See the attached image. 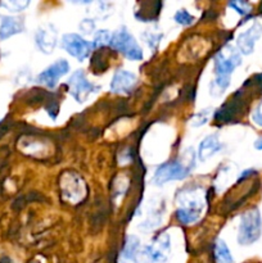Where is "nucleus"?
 Listing matches in <instances>:
<instances>
[{"label": "nucleus", "mask_w": 262, "mask_h": 263, "mask_svg": "<svg viewBox=\"0 0 262 263\" xmlns=\"http://www.w3.org/2000/svg\"><path fill=\"white\" fill-rule=\"evenodd\" d=\"M241 63V57L238 49L226 45L215 57L216 79L211 84V95L220 97L230 85V76L234 69Z\"/></svg>", "instance_id": "f257e3e1"}, {"label": "nucleus", "mask_w": 262, "mask_h": 263, "mask_svg": "<svg viewBox=\"0 0 262 263\" xmlns=\"http://www.w3.org/2000/svg\"><path fill=\"white\" fill-rule=\"evenodd\" d=\"M177 212L176 217L184 225L195 223L202 217L204 210V200L202 194H198L197 190H184L182 194L177 198Z\"/></svg>", "instance_id": "f03ea898"}, {"label": "nucleus", "mask_w": 262, "mask_h": 263, "mask_svg": "<svg viewBox=\"0 0 262 263\" xmlns=\"http://www.w3.org/2000/svg\"><path fill=\"white\" fill-rule=\"evenodd\" d=\"M262 233L261 213L257 208L247 211L240 218L238 233V243L240 246H251L256 243Z\"/></svg>", "instance_id": "7ed1b4c3"}, {"label": "nucleus", "mask_w": 262, "mask_h": 263, "mask_svg": "<svg viewBox=\"0 0 262 263\" xmlns=\"http://www.w3.org/2000/svg\"><path fill=\"white\" fill-rule=\"evenodd\" d=\"M109 45L115 50L120 51L123 55L127 57L131 61H141L143 59V51L138 45L134 36L131 35L126 27H121L112 35Z\"/></svg>", "instance_id": "20e7f679"}, {"label": "nucleus", "mask_w": 262, "mask_h": 263, "mask_svg": "<svg viewBox=\"0 0 262 263\" xmlns=\"http://www.w3.org/2000/svg\"><path fill=\"white\" fill-rule=\"evenodd\" d=\"M67 86H68L69 94L74 98V100L79 103H85L90 98V95L95 94V92L99 91L100 87L97 85L91 84L89 80L85 76L84 71L79 69V71L74 72L71 77H69L68 82H67Z\"/></svg>", "instance_id": "39448f33"}, {"label": "nucleus", "mask_w": 262, "mask_h": 263, "mask_svg": "<svg viewBox=\"0 0 262 263\" xmlns=\"http://www.w3.org/2000/svg\"><path fill=\"white\" fill-rule=\"evenodd\" d=\"M190 168L181 162H169L157 168L154 174V182L157 185H163L169 181L182 180L189 175Z\"/></svg>", "instance_id": "423d86ee"}, {"label": "nucleus", "mask_w": 262, "mask_h": 263, "mask_svg": "<svg viewBox=\"0 0 262 263\" xmlns=\"http://www.w3.org/2000/svg\"><path fill=\"white\" fill-rule=\"evenodd\" d=\"M170 253V238L167 234H162L158 239L153 241L152 244L146 246L143 249L144 259L149 263H162L166 262L169 258Z\"/></svg>", "instance_id": "0eeeda50"}, {"label": "nucleus", "mask_w": 262, "mask_h": 263, "mask_svg": "<svg viewBox=\"0 0 262 263\" xmlns=\"http://www.w3.org/2000/svg\"><path fill=\"white\" fill-rule=\"evenodd\" d=\"M62 46L64 50L72 57H74L79 61H84L90 54V50L92 49V44L82 39L80 35L76 33H67L62 37Z\"/></svg>", "instance_id": "6e6552de"}, {"label": "nucleus", "mask_w": 262, "mask_h": 263, "mask_svg": "<svg viewBox=\"0 0 262 263\" xmlns=\"http://www.w3.org/2000/svg\"><path fill=\"white\" fill-rule=\"evenodd\" d=\"M69 72V64L66 59H58L54 62L51 66L44 69L38 76V82L41 85H45L49 89H54L58 84L59 80Z\"/></svg>", "instance_id": "1a4fd4ad"}, {"label": "nucleus", "mask_w": 262, "mask_h": 263, "mask_svg": "<svg viewBox=\"0 0 262 263\" xmlns=\"http://www.w3.org/2000/svg\"><path fill=\"white\" fill-rule=\"evenodd\" d=\"M62 194L68 202L77 203L85 197V184L81 177L74 174L64 175L61 181Z\"/></svg>", "instance_id": "9d476101"}, {"label": "nucleus", "mask_w": 262, "mask_h": 263, "mask_svg": "<svg viewBox=\"0 0 262 263\" xmlns=\"http://www.w3.org/2000/svg\"><path fill=\"white\" fill-rule=\"evenodd\" d=\"M138 84V77L130 71L118 69L110 81L109 89L115 94H130Z\"/></svg>", "instance_id": "9b49d317"}, {"label": "nucleus", "mask_w": 262, "mask_h": 263, "mask_svg": "<svg viewBox=\"0 0 262 263\" xmlns=\"http://www.w3.org/2000/svg\"><path fill=\"white\" fill-rule=\"evenodd\" d=\"M57 40H58V32L53 25L41 26L35 35L36 45L44 54H50L54 50Z\"/></svg>", "instance_id": "f8f14e48"}, {"label": "nucleus", "mask_w": 262, "mask_h": 263, "mask_svg": "<svg viewBox=\"0 0 262 263\" xmlns=\"http://www.w3.org/2000/svg\"><path fill=\"white\" fill-rule=\"evenodd\" d=\"M261 35L262 26L258 22H254L248 30L241 32L236 39V45H238L240 53L246 54V55L251 54L253 51L254 45H256V41L261 37Z\"/></svg>", "instance_id": "ddd939ff"}, {"label": "nucleus", "mask_w": 262, "mask_h": 263, "mask_svg": "<svg viewBox=\"0 0 262 263\" xmlns=\"http://www.w3.org/2000/svg\"><path fill=\"white\" fill-rule=\"evenodd\" d=\"M25 30V25L21 18L17 17H2L0 21V40L10 37L13 35L21 33Z\"/></svg>", "instance_id": "4468645a"}, {"label": "nucleus", "mask_w": 262, "mask_h": 263, "mask_svg": "<svg viewBox=\"0 0 262 263\" xmlns=\"http://www.w3.org/2000/svg\"><path fill=\"white\" fill-rule=\"evenodd\" d=\"M222 149V144L218 140L217 135H210L205 139H203L202 143L199 145V152H198V156L202 162L207 161L211 157L215 156L217 152H220Z\"/></svg>", "instance_id": "2eb2a0df"}, {"label": "nucleus", "mask_w": 262, "mask_h": 263, "mask_svg": "<svg viewBox=\"0 0 262 263\" xmlns=\"http://www.w3.org/2000/svg\"><path fill=\"white\" fill-rule=\"evenodd\" d=\"M139 239L135 236H127L122 252H121V263H138Z\"/></svg>", "instance_id": "dca6fc26"}, {"label": "nucleus", "mask_w": 262, "mask_h": 263, "mask_svg": "<svg viewBox=\"0 0 262 263\" xmlns=\"http://www.w3.org/2000/svg\"><path fill=\"white\" fill-rule=\"evenodd\" d=\"M216 263H234V258L223 240H217L215 244Z\"/></svg>", "instance_id": "f3484780"}, {"label": "nucleus", "mask_w": 262, "mask_h": 263, "mask_svg": "<svg viewBox=\"0 0 262 263\" xmlns=\"http://www.w3.org/2000/svg\"><path fill=\"white\" fill-rule=\"evenodd\" d=\"M110 37H112V35H110L107 30L98 31L97 35H95V37H94L92 48H102V46L107 45V44H109Z\"/></svg>", "instance_id": "a211bd4d"}, {"label": "nucleus", "mask_w": 262, "mask_h": 263, "mask_svg": "<svg viewBox=\"0 0 262 263\" xmlns=\"http://www.w3.org/2000/svg\"><path fill=\"white\" fill-rule=\"evenodd\" d=\"M174 18L179 25L182 26H189L192 25V23H194L195 21V18L193 17L192 14H189V12H188L186 9H180L179 12H176Z\"/></svg>", "instance_id": "6ab92c4d"}, {"label": "nucleus", "mask_w": 262, "mask_h": 263, "mask_svg": "<svg viewBox=\"0 0 262 263\" xmlns=\"http://www.w3.org/2000/svg\"><path fill=\"white\" fill-rule=\"evenodd\" d=\"M229 7L233 8L235 12H238L240 15H248L251 13L252 7L247 2H231L229 3Z\"/></svg>", "instance_id": "aec40b11"}, {"label": "nucleus", "mask_w": 262, "mask_h": 263, "mask_svg": "<svg viewBox=\"0 0 262 263\" xmlns=\"http://www.w3.org/2000/svg\"><path fill=\"white\" fill-rule=\"evenodd\" d=\"M28 2H3L0 3L3 8H5L9 12H22L26 7H28Z\"/></svg>", "instance_id": "412c9836"}, {"label": "nucleus", "mask_w": 262, "mask_h": 263, "mask_svg": "<svg viewBox=\"0 0 262 263\" xmlns=\"http://www.w3.org/2000/svg\"><path fill=\"white\" fill-rule=\"evenodd\" d=\"M210 109H205V110H203V112H199V113H197V115L194 116V117H193V123L192 125L193 126H202V125H204L205 122H207L208 121V118H210Z\"/></svg>", "instance_id": "4be33fe9"}, {"label": "nucleus", "mask_w": 262, "mask_h": 263, "mask_svg": "<svg viewBox=\"0 0 262 263\" xmlns=\"http://www.w3.org/2000/svg\"><path fill=\"white\" fill-rule=\"evenodd\" d=\"M252 120L257 126H262V100L252 112Z\"/></svg>", "instance_id": "5701e85b"}, {"label": "nucleus", "mask_w": 262, "mask_h": 263, "mask_svg": "<svg viewBox=\"0 0 262 263\" xmlns=\"http://www.w3.org/2000/svg\"><path fill=\"white\" fill-rule=\"evenodd\" d=\"M253 80H254V81H256V85H257V86H258L259 91L262 92V73L256 74V76L253 77Z\"/></svg>", "instance_id": "b1692460"}, {"label": "nucleus", "mask_w": 262, "mask_h": 263, "mask_svg": "<svg viewBox=\"0 0 262 263\" xmlns=\"http://www.w3.org/2000/svg\"><path fill=\"white\" fill-rule=\"evenodd\" d=\"M254 148L258 149V151H262V138H259L258 140L254 143Z\"/></svg>", "instance_id": "393cba45"}]
</instances>
